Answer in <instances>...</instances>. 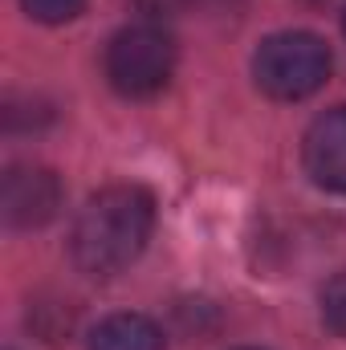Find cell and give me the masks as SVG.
I'll use <instances>...</instances> for the list:
<instances>
[{"label":"cell","mask_w":346,"mask_h":350,"mask_svg":"<svg viewBox=\"0 0 346 350\" xmlns=\"http://www.w3.org/2000/svg\"><path fill=\"white\" fill-rule=\"evenodd\" d=\"M90 350H163V330L143 314H110L94 326Z\"/></svg>","instance_id":"6"},{"label":"cell","mask_w":346,"mask_h":350,"mask_svg":"<svg viewBox=\"0 0 346 350\" xmlns=\"http://www.w3.org/2000/svg\"><path fill=\"white\" fill-rule=\"evenodd\" d=\"M4 220L12 228H41L62 208V183L45 167H12L4 175Z\"/></svg>","instance_id":"4"},{"label":"cell","mask_w":346,"mask_h":350,"mask_svg":"<svg viewBox=\"0 0 346 350\" xmlns=\"http://www.w3.org/2000/svg\"><path fill=\"white\" fill-rule=\"evenodd\" d=\"M179 0H139V8L147 12V16H163V12H172Z\"/></svg>","instance_id":"9"},{"label":"cell","mask_w":346,"mask_h":350,"mask_svg":"<svg viewBox=\"0 0 346 350\" xmlns=\"http://www.w3.org/2000/svg\"><path fill=\"white\" fill-rule=\"evenodd\" d=\"M334 70V53L318 33H273L265 37L253 53V78H257L261 94L277 98V102H302L310 94L326 86Z\"/></svg>","instance_id":"2"},{"label":"cell","mask_w":346,"mask_h":350,"mask_svg":"<svg viewBox=\"0 0 346 350\" xmlns=\"http://www.w3.org/2000/svg\"><path fill=\"white\" fill-rule=\"evenodd\" d=\"M172 74H175V45L159 25L143 21V25H127L110 37V45H106V82L122 98H151L172 82Z\"/></svg>","instance_id":"3"},{"label":"cell","mask_w":346,"mask_h":350,"mask_svg":"<svg viewBox=\"0 0 346 350\" xmlns=\"http://www.w3.org/2000/svg\"><path fill=\"white\" fill-rule=\"evenodd\" d=\"M343 29H346V12H343Z\"/></svg>","instance_id":"10"},{"label":"cell","mask_w":346,"mask_h":350,"mask_svg":"<svg viewBox=\"0 0 346 350\" xmlns=\"http://www.w3.org/2000/svg\"><path fill=\"white\" fill-rule=\"evenodd\" d=\"M155 232V200L139 183H114L90 196L74 220L70 253L90 277H114L143 257Z\"/></svg>","instance_id":"1"},{"label":"cell","mask_w":346,"mask_h":350,"mask_svg":"<svg viewBox=\"0 0 346 350\" xmlns=\"http://www.w3.org/2000/svg\"><path fill=\"white\" fill-rule=\"evenodd\" d=\"M322 322L330 334L346 338V273H334L322 285Z\"/></svg>","instance_id":"7"},{"label":"cell","mask_w":346,"mask_h":350,"mask_svg":"<svg viewBox=\"0 0 346 350\" xmlns=\"http://www.w3.org/2000/svg\"><path fill=\"white\" fill-rule=\"evenodd\" d=\"M21 4L41 25H66V21H74L86 8V0H21Z\"/></svg>","instance_id":"8"},{"label":"cell","mask_w":346,"mask_h":350,"mask_svg":"<svg viewBox=\"0 0 346 350\" xmlns=\"http://www.w3.org/2000/svg\"><path fill=\"white\" fill-rule=\"evenodd\" d=\"M302 163L318 187L346 196V106H334L310 122L302 139Z\"/></svg>","instance_id":"5"}]
</instances>
